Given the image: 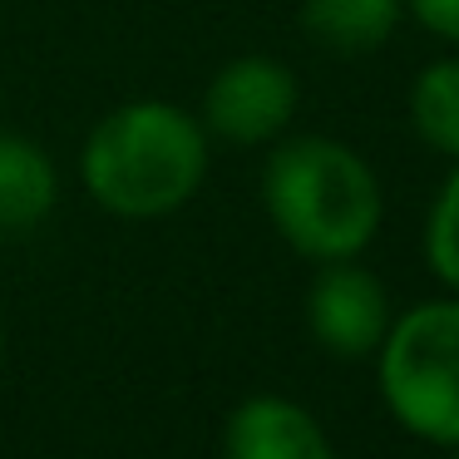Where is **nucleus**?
<instances>
[{"instance_id":"nucleus-1","label":"nucleus","mask_w":459,"mask_h":459,"mask_svg":"<svg viewBox=\"0 0 459 459\" xmlns=\"http://www.w3.org/2000/svg\"><path fill=\"white\" fill-rule=\"evenodd\" d=\"M208 129L169 100H134L104 114L80 149V183L109 218L153 222L198 198L208 178Z\"/></svg>"},{"instance_id":"nucleus-2","label":"nucleus","mask_w":459,"mask_h":459,"mask_svg":"<svg viewBox=\"0 0 459 459\" xmlns=\"http://www.w3.org/2000/svg\"><path fill=\"white\" fill-rule=\"evenodd\" d=\"M262 208L277 238L307 262H346L376 242L385 188L366 153L326 134H281L262 169Z\"/></svg>"},{"instance_id":"nucleus-3","label":"nucleus","mask_w":459,"mask_h":459,"mask_svg":"<svg viewBox=\"0 0 459 459\" xmlns=\"http://www.w3.org/2000/svg\"><path fill=\"white\" fill-rule=\"evenodd\" d=\"M370 360L390 420L425 445L459 449V291L390 316Z\"/></svg>"},{"instance_id":"nucleus-4","label":"nucleus","mask_w":459,"mask_h":459,"mask_svg":"<svg viewBox=\"0 0 459 459\" xmlns=\"http://www.w3.org/2000/svg\"><path fill=\"white\" fill-rule=\"evenodd\" d=\"M301 109V84L291 65L272 55H238L228 60L203 90V129L232 149H262L291 129Z\"/></svg>"},{"instance_id":"nucleus-5","label":"nucleus","mask_w":459,"mask_h":459,"mask_svg":"<svg viewBox=\"0 0 459 459\" xmlns=\"http://www.w3.org/2000/svg\"><path fill=\"white\" fill-rule=\"evenodd\" d=\"M390 316L395 311H390L385 281L370 267H360V257L321 262V272L311 277L307 331L326 356H341V360L376 356V346L390 331Z\"/></svg>"},{"instance_id":"nucleus-6","label":"nucleus","mask_w":459,"mask_h":459,"mask_svg":"<svg viewBox=\"0 0 459 459\" xmlns=\"http://www.w3.org/2000/svg\"><path fill=\"white\" fill-rule=\"evenodd\" d=\"M222 459H336V449L301 400L262 390L232 405L222 425Z\"/></svg>"},{"instance_id":"nucleus-7","label":"nucleus","mask_w":459,"mask_h":459,"mask_svg":"<svg viewBox=\"0 0 459 459\" xmlns=\"http://www.w3.org/2000/svg\"><path fill=\"white\" fill-rule=\"evenodd\" d=\"M307 40H316L326 55L360 60L376 55L405 21V0H301L297 11Z\"/></svg>"},{"instance_id":"nucleus-8","label":"nucleus","mask_w":459,"mask_h":459,"mask_svg":"<svg viewBox=\"0 0 459 459\" xmlns=\"http://www.w3.org/2000/svg\"><path fill=\"white\" fill-rule=\"evenodd\" d=\"M60 203V173L40 143L0 134V238L35 232Z\"/></svg>"},{"instance_id":"nucleus-9","label":"nucleus","mask_w":459,"mask_h":459,"mask_svg":"<svg viewBox=\"0 0 459 459\" xmlns=\"http://www.w3.org/2000/svg\"><path fill=\"white\" fill-rule=\"evenodd\" d=\"M410 129L439 159H459V55H439L410 80Z\"/></svg>"},{"instance_id":"nucleus-10","label":"nucleus","mask_w":459,"mask_h":459,"mask_svg":"<svg viewBox=\"0 0 459 459\" xmlns=\"http://www.w3.org/2000/svg\"><path fill=\"white\" fill-rule=\"evenodd\" d=\"M425 267L445 291H459V159L425 212Z\"/></svg>"},{"instance_id":"nucleus-11","label":"nucleus","mask_w":459,"mask_h":459,"mask_svg":"<svg viewBox=\"0 0 459 459\" xmlns=\"http://www.w3.org/2000/svg\"><path fill=\"white\" fill-rule=\"evenodd\" d=\"M405 15L425 35L445 45H459V0H405Z\"/></svg>"},{"instance_id":"nucleus-12","label":"nucleus","mask_w":459,"mask_h":459,"mask_svg":"<svg viewBox=\"0 0 459 459\" xmlns=\"http://www.w3.org/2000/svg\"><path fill=\"white\" fill-rule=\"evenodd\" d=\"M0 356H5V326H0Z\"/></svg>"},{"instance_id":"nucleus-13","label":"nucleus","mask_w":459,"mask_h":459,"mask_svg":"<svg viewBox=\"0 0 459 459\" xmlns=\"http://www.w3.org/2000/svg\"><path fill=\"white\" fill-rule=\"evenodd\" d=\"M449 459H459V449H449Z\"/></svg>"}]
</instances>
